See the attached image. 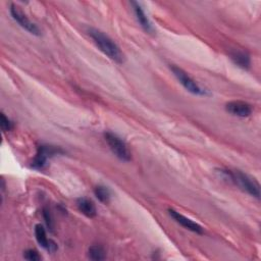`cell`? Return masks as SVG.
Returning <instances> with one entry per match:
<instances>
[{
  "mask_svg": "<svg viewBox=\"0 0 261 261\" xmlns=\"http://www.w3.org/2000/svg\"><path fill=\"white\" fill-rule=\"evenodd\" d=\"M89 36L92 38L96 46L111 60L122 63L123 62V54L120 51V48L116 45V43L107 35H105L100 30L91 28L88 30Z\"/></svg>",
  "mask_w": 261,
  "mask_h": 261,
  "instance_id": "cell-1",
  "label": "cell"
},
{
  "mask_svg": "<svg viewBox=\"0 0 261 261\" xmlns=\"http://www.w3.org/2000/svg\"><path fill=\"white\" fill-rule=\"evenodd\" d=\"M229 180L234 182L243 191L247 192L251 196L255 197L258 200L260 199V186L254 178H252L248 174H246L240 170L230 171Z\"/></svg>",
  "mask_w": 261,
  "mask_h": 261,
  "instance_id": "cell-2",
  "label": "cell"
},
{
  "mask_svg": "<svg viewBox=\"0 0 261 261\" xmlns=\"http://www.w3.org/2000/svg\"><path fill=\"white\" fill-rule=\"evenodd\" d=\"M170 70L176 77V80L181 84V86L189 91L190 93L194 95H199V96H206L209 95L208 90L202 88L194 79H192L188 72H186L184 69H181L178 66L175 65H170Z\"/></svg>",
  "mask_w": 261,
  "mask_h": 261,
  "instance_id": "cell-3",
  "label": "cell"
},
{
  "mask_svg": "<svg viewBox=\"0 0 261 261\" xmlns=\"http://www.w3.org/2000/svg\"><path fill=\"white\" fill-rule=\"evenodd\" d=\"M104 138L109 146L112 153L122 161H129L130 160V152L126 146V144L115 134L106 132L104 133Z\"/></svg>",
  "mask_w": 261,
  "mask_h": 261,
  "instance_id": "cell-4",
  "label": "cell"
},
{
  "mask_svg": "<svg viewBox=\"0 0 261 261\" xmlns=\"http://www.w3.org/2000/svg\"><path fill=\"white\" fill-rule=\"evenodd\" d=\"M60 153H63V151L60 148L49 145H41L38 147L37 154L34 157L31 166L35 169H43L46 166L49 158Z\"/></svg>",
  "mask_w": 261,
  "mask_h": 261,
  "instance_id": "cell-5",
  "label": "cell"
},
{
  "mask_svg": "<svg viewBox=\"0 0 261 261\" xmlns=\"http://www.w3.org/2000/svg\"><path fill=\"white\" fill-rule=\"evenodd\" d=\"M10 14L12 16V18L21 27L23 28L25 31H28L30 34L35 35V36H40L41 32L40 29L38 28V25L36 23H34L33 21H31L28 16L14 4L10 5Z\"/></svg>",
  "mask_w": 261,
  "mask_h": 261,
  "instance_id": "cell-6",
  "label": "cell"
},
{
  "mask_svg": "<svg viewBox=\"0 0 261 261\" xmlns=\"http://www.w3.org/2000/svg\"><path fill=\"white\" fill-rule=\"evenodd\" d=\"M168 213H169V215H170L178 224H180V225L184 226L185 228H187V229H189V230H191V231H193V232L199 233V234L203 233V228H202V226H201L200 224H198L197 222L193 221L192 219H190V218L184 216L182 214H180L179 212L175 211V210L172 209V208H169V209H168Z\"/></svg>",
  "mask_w": 261,
  "mask_h": 261,
  "instance_id": "cell-7",
  "label": "cell"
},
{
  "mask_svg": "<svg viewBox=\"0 0 261 261\" xmlns=\"http://www.w3.org/2000/svg\"><path fill=\"white\" fill-rule=\"evenodd\" d=\"M225 110L239 117H247L252 113V106L244 101H230L225 104Z\"/></svg>",
  "mask_w": 261,
  "mask_h": 261,
  "instance_id": "cell-8",
  "label": "cell"
},
{
  "mask_svg": "<svg viewBox=\"0 0 261 261\" xmlns=\"http://www.w3.org/2000/svg\"><path fill=\"white\" fill-rule=\"evenodd\" d=\"M35 236L39 245L48 252H55L57 250L56 243L47 238L46 230L42 224H37L35 226Z\"/></svg>",
  "mask_w": 261,
  "mask_h": 261,
  "instance_id": "cell-9",
  "label": "cell"
},
{
  "mask_svg": "<svg viewBox=\"0 0 261 261\" xmlns=\"http://www.w3.org/2000/svg\"><path fill=\"white\" fill-rule=\"evenodd\" d=\"M132 6H133V9H134V12H135V15H136V18L138 20V22L140 23V25L148 33L150 32H153V28H152V24L149 20V18L147 17L146 13L144 12L142 6L138 3V2H135V1H132L130 2Z\"/></svg>",
  "mask_w": 261,
  "mask_h": 261,
  "instance_id": "cell-10",
  "label": "cell"
},
{
  "mask_svg": "<svg viewBox=\"0 0 261 261\" xmlns=\"http://www.w3.org/2000/svg\"><path fill=\"white\" fill-rule=\"evenodd\" d=\"M76 205H77L79 210L84 215H86L87 217L92 218V217L96 216L97 209H96L95 204L91 200H89L87 198H84V197L83 198H79L77 201H76Z\"/></svg>",
  "mask_w": 261,
  "mask_h": 261,
  "instance_id": "cell-11",
  "label": "cell"
},
{
  "mask_svg": "<svg viewBox=\"0 0 261 261\" xmlns=\"http://www.w3.org/2000/svg\"><path fill=\"white\" fill-rule=\"evenodd\" d=\"M230 58L239 67L247 69L251 65L250 55L245 51H233L230 53Z\"/></svg>",
  "mask_w": 261,
  "mask_h": 261,
  "instance_id": "cell-12",
  "label": "cell"
},
{
  "mask_svg": "<svg viewBox=\"0 0 261 261\" xmlns=\"http://www.w3.org/2000/svg\"><path fill=\"white\" fill-rule=\"evenodd\" d=\"M88 256L92 260L100 261V260H104L106 258V253H105V250H104V248L102 246H100V245H93V246H91L89 248Z\"/></svg>",
  "mask_w": 261,
  "mask_h": 261,
  "instance_id": "cell-13",
  "label": "cell"
},
{
  "mask_svg": "<svg viewBox=\"0 0 261 261\" xmlns=\"http://www.w3.org/2000/svg\"><path fill=\"white\" fill-rule=\"evenodd\" d=\"M94 194L96 198L104 204H107L110 201V191L104 186H97L94 189Z\"/></svg>",
  "mask_w": 261,
  "mask_h": 261,
  "instance_id": "cell-14",
  "label": "cell"
},
{
  "mask_svg": "<svg viewBox=\"0 0 261 261\" xmlns=\"http://www.w3.org/2000/svg\"><path fill=\"white\" fill-rule=\"evenodd\" d=\"M0 125L3 132H9L13 128V122L8 117H6L4 113H1L0 115Z\"/></svg>",
  "mask_w": 261,
  "mask_h": 261,
  "instance_id": "cell-15",
  "label": "cell"
},
{
  "mask_svg": "<svg viewBox=\"0 0 261 261\" xmlns=\"http://www.w3.org/2000/svg\"><path fill=\"white\" fill-rule=\"evenodd\" d=\"M23 257L24 259L27 260H30V261H39L41 260V256L39 255V253L34 250V249H29L27 250L24 253H23Z\"/></svg>",
  "mask_w": 261,
  "mask_h": 261,
  "instance_id": "cell-16",
  "label": "cell"
}]
</instances>
